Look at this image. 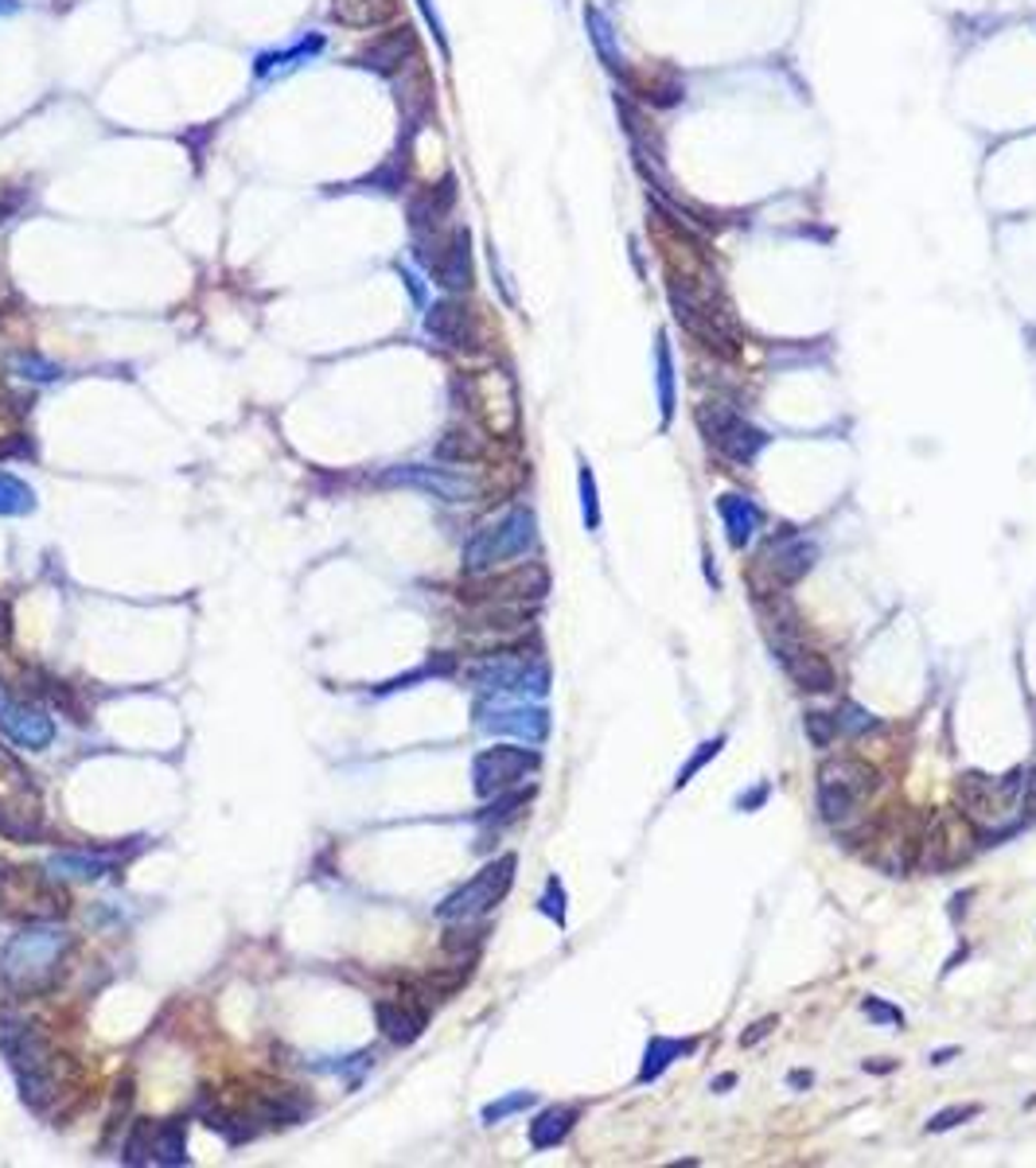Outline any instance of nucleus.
<instances>
[{
  "label": "nucleus",
  "mask_w": 1036,
  "mask_h": 1168,
  "mask_svg": "<svg viewBox=\"0 0 1036 1168\" xmlns=\"http://www.w3.org/2000/svg\"><path fill=\"white\" fill-rule=\"evenodd\" d=\"M538 530H534V511L526 506H514L499 522L476 530V538L464 546V569L468 572H488L495 565L511 561V557H523L534 546Z\"/></svg>",
  "instance_id": "20e7f679"
},
{
  "label": "nucleus",
  "mask_w": 1036,
  "mask_h": 1168,
  "mask_svg": "<svg viewBox=\"0 0 1036 1168\" xmlns=\"http://www.w3.org/2000/svg\"><path fill=\"white\" fill-rule=\"evenodd\" d=\"M417 261L448 293H468L472 288V234L464 227L448 230V234H440V230L417 234Z\"/></svg>",
  "instance_id": "423d86ee"
},
{
  "label": "nucleus",
  "mask_w": 1036,
  "mask_h": 1168,
  "mask_svg": "<svg viewBox=\"0 0 1036 1168\" xmlns=\"http://www.w3.org/2000/svg\"><path fill=\"white\" fill-rule=\"evenodd\" d=\"M43 830V799L28 767L0 749V833L12 841H35Z\"/></svg>",
  "instance_id": "7ed1b4c3"
},
{
  "label": "nucleus",
  "mask_w": 1036,
  "mask_h": 1168,
  "mask_svg": "<svg viewBox=\"0 0 1036 1168\" xmlns=\"http://www.w3.org/2000/svg\"><path fill=\"white\" fill-rule=\"evenodd\" d=\"M865 1013H869V1017H873V1020H888V1025H893V1028H901V1025H904V1013H901V1008L885 1005V1001H876V997H869V1001H865Z\"/></svg>",
  "instance_id": "ea45409f"
},
{
  "label": "nucleus",
  "mask_w": 1036,
  "mask_h": 1168,
  "mask_svg": "<svg viewBox=\"0 0 1036 1168\" xmlns=\"http://www.w3.org/2000/svg\"><path fill=\"white\" fill-rule=\"evenodd\" d=\"M772 1028H775V1017L760 1020V1025H752V1033H744V1036H741V1044H744V1048H749V1044H756L760 1036H767V1033H772Z\"/></svg>",
  "instance_id": "c03bdc74"
},
{
  "label": "nucleus",
  "mask_w": 1036,
  "mask_h": 1168,
  "mask_svg": "<svg viewBox=\"0 0 1036 1168\" xmlns=\"http://www.w3.org/2000/svg\"><path fill=\"white\" fill-rule=\"evenodd\" d=\"M694 421H698V429L709 440V448H717L724 460L733 463H752L767 445V433L724 402H701L694 410Z\"/></svg>",
  "instance_id": "39448f33"
},
{
  "label": "nucleus",
  "mask_w": 1036,
  "mask_h": 1168,
  "mask_svg": "<svg viewBox=\"0 0 1036 1168\" xmlns=\"http://www.w3.org/2000/svg\"><path fill=\"white\" fill-rule=\"evenodd\" d=\"M425 331H429L437 343L452 347V351H472L480 347V324H476V312L468 308L456 296H445L429 308L425 316Z\"/></svg>",
  "instance_id": "4468645a"
},
{
  "label": "nucleus",
  "mask_w": 1036,
  "mask_h": 1168,
  "mask_svg": "<svg viewBox=\"0 0 1036 1168\" xmlns=\"http://www.w3.org/2000/svg\"><path fill=\"white\" fill-rule=\"evenodd\" d=\"M17 9H20L17 0H0V17H4V12H17Z\"/></svg>",
  "instance_id": "3c124183"
},
{
  "label": "nucleus",
  "mask_w": 1036,
  "mask_h": 1168,
  "mask_svg": "<svg viewBox=\"0 0 1036 1168\" xmlns=\"http://www.w3.org/2000/svg\"><path fill=\"white\" fill-rule=\"evenodd\" d=\"M698 1048V1040L694 1036H683V1040H675V1036H655V1040L647 1044V1056H643V1071H640V1083H655L658 1076H663L675 1059L690 1056V1051Z\"/></svg>",
  "instance_id": "bb28decb"
},
{
  "label": "nucleus",
  "mask_w": 1036,
  "mask_h": 1168,
  "mask_svg": "<svg viewBox=\"0 0 1036 1168\" xmlns=\"http://www.w3.org/2000/svg\"><path fill=\"white\" fill-rule=\"evenodd\" d=\"M0 219H4V207H0Z\"/></svg>",
  "instance_id": "864d4df0"
},
{
  "label": "nucleus",
  "mask_w": 1036,
  "mask_h": 1168,
  "mask_svg": "<svg viewBox=\"0 0 1036 1168\" xmlns=\"http://www.w3.org/2000/svg\"><path fill=\"white\" fill-rule=\"evenodd\" d=\"M838 721V732H846V736H861V732H873L876 729V717H869L861 706H853V701H846L842 709L835 713Z\"/></svg>",
  "instance_id": "f704fd0d"
},
{
  "label": "nucleus",
  "mask_w": 1036,
  "mask_h": 1168,
  "mask_svg": "<svg viewBox=\"0 0 1036 1168\" xmlns=\"http://www.w3.org/2000/svg\"><path fill=\"white\" fill-rule=\"evenodd\" d=\"M561 884H557V881H549V888H546V896H542V912H546V916L549 919H554V924H565V908H561Z\"/></svg>",
  "instance_id": "a19ab883"
},
{
  "label": "nucleus",
  "mask_w": 1036,
  "mask_h": 1168,
  "mask_svg": "<svg viewBox=\"0 0 1036 1168\" xmlns=\"http://www.w3.org/2000/svg\"><path fill=\"white\" fill-rule=\"evenodd\" d=\"M9 635H12V612H9V604L0 600V647L9 643Z\"/></svg>",
  "instance_id": "a18cd8bd"
},
{
  "label": "nucleus",
  "mask_w": 1036,
  "mask_h": 1168,
  "mask_svg": "<svg viewBox=\"0 0 1036 1168\" xmlns=\"http://www.w3.org/2000/svg\"><path fill=\"white\" fill-rule=\"evenodd\" d=\"M379 1028L394 1044H413L417 1036H422V1028H425V1013H422V1008L405 1005V1001H382V1005H379Z\"/></svg>",
  "instance_id": "a878e982"
},
{
  "label": "nucleus",
  "mask_w": 1036,
  "mask_h": 1168,
  "mask_svg": "<svg viewBox=\"0 0 1036 1168\" xmlns=\"http://www.w3.org/2000/svg\"><path fill=\"white\" fill-rule=\"evenodd\" d=\"M0 732L28 752H43L55 740V721L43 713L40 706H24V701H9L0 694Z\"/></svg>",
  "instance_id": "2eb2a0df"
},
{
  "label": "nucleus",
  "mask_w": 1036,
  "mask_h": 1168,
  "mask_svg": "<svg viewBox=\"0 0 1036 1168\" xmlns=\"http://www.w3.org/2000/svg\"><path fill=\"white\" fill-rule=\"evenodd\" d=\"M331 17L347 28H382L397 17V0H336Z\"/></svg>",
  "instance_id": "393cba45"
},
{
  "label": "nucleus",
  "mask_w": 1036,
  "mask_h": 1168,
  "mask_svg": "<svg viewBox=\"0 0 1036 1168\" xmlns=\"http://www.w3.org/2000/svg\"><path fill=\"white\" fill-rule=\"evenodd\" d=\"M737 1083V1076H721V1079H713V1091L717 1094H724V1091H729V1087H733Z\"/></svg>",
  "instance_id": "de8ad7c7"
},
{
  "label": "nucleus",
  "mask_w": 1036,
  "mask_h": 1168,
  "mask_svg": "<svg viewBox=\"0 0 1036 1168\" xmlns=\"http://www.w3.org/2000/svg\"><path fill=\"white\" fill-rule=\"evenodd\" d=\"M417 9H422V12H425V20H429V24H433V35H437V43H440V47H448L445 28H440V17H437V9H433V0H417Z\"/></svg>",
  "instance_id": "37998d69"
},
{
  "label": "nucleus",
  "mask_w": 1036,
  "mask_h": 1168,
  "mask_svg": "<svg viewBox=\"0 0 1036 1168\" xmlns=\"http://www.w3.org/2000/svg\"><path fill=\"white\" fill-rule=\"evenodd\" d=\"M514 853H506V858L491 861L488 869H480V873L472 876V881L464 884V888H456L452 896L445 899L437 908L440 919H448V924H468V919H480L488 916L491 908H495L499 899L511 892L514 884Z\"/></svg>",
  "instance_id": "0eeeda50"
},
{
  "label": "nucleus",
  "mask_w": 1036,
  "mask_h": 1168,
  "mask_svg": "<svg viewBox=\"0 0 1036 1168\" xmlns=\"http://www.w3.org/2000/svg\"><path fill=\"white\" fill-rule=\"evenodd\" d=\"M873 787H876V775L865 764H858V760H830L818 772V810H822L826 822L838 826L842 818H850L858 810V803Z\"/></svg>",
  "instance_id": "6e6552de"
},
{
  "label": "nucleus",
  "mask_w": 1036,
  "mask_h": 1168,
  "mask_svg": "<svg viewBox=\"0 0 1036 1168\" xmlns=\"http://www.w3.org/2000/svg\"><path fill=\"white\" fill-rule=\"evenodd\" d=\"M655 362H658V410H663V425H670V417H675V359H670V347L663 339L655 347Z\"/></svg>",
  "instance_id": "c756f323"
},
{
  "label": "nucleus",
  "mask_w": 1036,
  "mask_h": 1168,
  "mask_svg": "<svg viewBox=\"0 0 1036 1168\" xmlns=\"http://www.w3.org/2000/svg\"><path fill=\"white\" fill-rule=\"evenodd\" d=\"M974 1114H982V1106L978 1102H959V1106H947L939 1110V1114H931L927 1118V1134H944V1129H955L962 1126V1122H970Z\"/></svg>",
  "instance_id": "473e14b6"
},
{
  "label": "nucleus",
  "mask_w": 1036,
  "mask_h": 1168,
  "mask_svg": "<svg viewBox=\"0 0 1036 1168\" xmlns=\"http://www.w3.org/2000/svg\"><path fill=\"white\" fill-rule=\"evenodd\" d=\"M55 876L40 873V869H12L0 881V904L9 916H28V919H51L67 912V896L63 888H55Z\"/></svg>",
  "instance_id": "1a4fd4ad"
},
{
  "label": "nucleus",
  "mask_w": 1036,
  "mask_h": 1168,
  "mask_svg": "<svg viewBox=\"0 0 1036 1168\" xmlns=\"http://www.w3.org/2000/svg\"><path fill=\"white\" fill-rule=\"evenodd\" d=\"M35 511V491L24 480L0 471V514H32Z\"/></svg>",
  "instance_id": "7c9ffc66"
},
{
  "label": "nucleus",
  "mask_w": 1036,
  "mask_h": 1168,
  "mask_svg": "<svg viewBox=\"0 0 1036 1168\" xmlns=\"http://www.w3.org/2000/svg\"><path fill=\"white\" fill-rule=\"evenodd\" d=\"M955 1056H959V1048H947V1051H931V1063H936V1068H939V1063H947V1059H955Z\"/></svg>",
  "instance_id": "49530a36"
},
{
  "label": "nucleus",
  "mask_w": 1036,
  "mask_h": 1168,
  "mask_svg": "<svg viewBox=\"0 0 1036 1168\" xmlns=\"http://www.w3.org/2000/svg\"><path fill=\"white\" fill-rule=\"evenodd\" d=\"M386 483H402V488H417L425 495L440 499V503H468L476 499V480L460 476L452 468H425V463H405V468L386 471Z\"/></svg>",
  "instance_id": "ddd939ff"
},
{
  "label": "nucleus",
  "mask_w": 1036,
  "mask_h": 1168,
  "mask_svg": "<svg viewBox=\"0 0 1036 1168\" xmlns=\"http://www.w3.org/2000/svg\"><path fill=\"white\" fill-rule=\"evenodd\" d=\"M67 950H70V935L63 927L47 924V919H40L35 927H24V931L4 942V950H0V978L17 993H40L59 978Z\"/></svg>",
  "instance_id": "f257e3e1"
},
{
  "label": "nucleus",
  "mask_w": 1036,
  "mask_h": 1168,
  "mask_svg": "<svg viewBox=\"0 0 1036 1168\" xmlns=\"http://www.w3.org/2000/svg\"><path fill=\"white\" fill-rule=\"evenodd\" d=\"M764 799H767V783H760V787H749V790L741 795V799H737V810H744V815H749V810L760 807Z\"/></svg>",
  "instance_id": "79ce46f5"
},
{
  "label": "nucleus",
  "mask_w": 1036,
  "mask_h": 1168,
  "mask_svg": "<svg viewBox=\"0 0 1036 1168\" xmlns=\"http://www.w3.org/2000/svg\"><path fill=\"white\" fill-rule=\"evenodd\" d=\"M717 514L724 518V530H729V542H733L737 549L749 546L752 538H756V530L760 522H764V514H760V506L752 503V499L744 495H721L717 499Z\"/></svg>",
  "instance_id": "4be33fe9"
},
{
  "label": "nucleus",
  "mask_w": 1036,
  "mask_h": 1168,
  "mask_svg": "<svg viewBox=\"0 0 1036 1168\" xmlns=\"http://www.w3.org/2000/svg\"><path fill=\"white\" fill-rule=\"evenodd\" d=\"M1025 779L1021 772H1010L1002 779H990V775H962V795H967V807L970 815L978 818H994L1002 810H1010V803L1021 795Z\"/></svg>",
  "instance_id": "a211bd4d"
},
{
  "label": "nucleus",
  "mask_w": 1036,
  "mask_h": 1168,
  "mask_svg": "<svg viewBox=\"0 0 1036 1168\" xmlns=\"http://www.w3.org/2000/svg\"><path fill=\"white\" fill-rule=\"evenodd\" d=\"M320 47H324V40H320V35H313V40H301V43H296L293 51H281V55L273 51V55H262V59H258V75L265 78V75H273V70L296 67V63H304L308 55H316Z\"/></svg>",
  "instance_id": "2f4dec72"
},
{
  "label": "nucleus",
  "mask_w": 1036,
  "mask_h": 1168,
  "mask_svg": "<svg viewBox=\"0 0 1036 1168\" xmlns=\"http://www.w3.org/2000/svg\"><path fill=\"white\" fill-rule=\"evenodd\" d=\"M413 59H417V35H413L410 24L374 35V40L359 51V67L374 70V75H397V70H405Z\"/></svg>",
  "instance_id": "f3484780"
},
{
  "label": "nucleus",
  "mask_w": 1036,
  "mask_h": 1168,
  "mask_svg": "<svg viewBox=\"0 0 1036 1168\" xmlns=\"http://www.w3.org/2000/svg\"><path fill=\"white\" fill-rule=\"evenodd\" d=\"M581 506H585V526L600 530V503H597V483H592V468L581 460Z\"/></svg>",
  "instance_id": "e433bc0d"
},
{
  "label": "nucleus",
  "mask_w": 1036,
  "mask_h": 1168,
  "mask_svg": "<svg viewBox=\"0 0 1036 1168\" xmlns=\"http://www.w3.org/2000/svg\"><path fill=\"white\" fill-rule=\"evenodd\" d=\"M815 557H818L815 542H803V538H795V534H787V538H779V542H772V546H767L764 565L775 572V580H779V585H795V580H799L803 572L815 565Z\"/></svg>",
  "instance_id": "aec40b11"
},
{
  "label": "nucleus",
  "mask_w": 1036,
  "mask_h": 1168,
  "mask_svg": "<svg viewBox=\"0 0 1036 1168\" xmlns=\"http://www.w3.org/2000/svg\"><path fill=\"white\" fill-rule=\"evenodd\" d=\"M47 873L55 881H101L113 873V858L106 853H55L47 861Z\"/></svg>",
  "instance_id": "b1692460"
},
{
  "label": "nucleus",
  "mask_w": 1036,
  "mask_h": 1168,
  "mask_svg": "<svg viewBox=\"0 0 1036 1168\" xmlns=\"http://www.w3.org/2000/svg\"><path fill=\"white\" fill-rule=\"evenodd\" d=\"M865 1071H896V1063H865Z\"/></svg>",
  "instance_id": "8fccbe9b"
},
{
  "label": "nucleus",
  "mask_w": 1036,
  "mask_h": 1168,
  "mask_svg": "<svg viewBox=\"0 0 1036 1168\" xmlns=\"http://www.w3.org/2000/svg\"><path fill=\"white\" fill-rule=\"evenodd\" d=\"M585 28H589V40H592V47H597L600 63H604L615 78H628L624 51H620V40H615V28H612V20L597 9V4H589V9H585Z\"/></svg>",
  "instance_id": "5701e85b"
},
{
  "label": "nucleus",
  "mask_w": 1036,
  "mask_h": 1168,
  "mask_svg": "<svg viewBox=\"0 0 1036 1168\" xmlns=\"http://www.w3.org/2000/svg\"><path fill=\"white\" fill-rule=\"evenodd\" d=\"M779 663H784V670L792 674L795 686L807 689V694H830V689L838 686L830 658L818 655V651L807 647V643H799L795 635H787V643H779Z\"/></svg>",
  "instance_id": "dca6fc26"
},
{
  "label": "nucleus",
  "mask_w": 1036,
  "mask_h": 1168,
  "mask_svg": "<svg viewBox=\"0 0 1036 1168\" xmlns=\"http://www.w3.org/2000/svg\"><path fill=\"white\" fill-rule=\"evenodd\" d=\"M807 736H810V744H818V749H830L838 736L835 713H807Z\"/></svg>",
  "instance_id": "4c0bfd02"
},
{
  "label": "nucleus",
  "mask_w": 1036,
  "mask_h": 1168,
  "mask_svg": "<svg viewBox=\"0 0 1036 1168\" xmlns=\"http://www.w3.org/2000/svg\"><path fill=\"white\" fill-rule=\"evenodd\" d=\"M721 749H724V736H713V740H706V744H701V749H698V752H694V756H690V760H686V764H683V772H678L675 787H678V790H683V787H686V783H690V779H694V775H698V772H701V767H706V764H709V760H713V756H717V752H721Z\"/></svg>",
  "instance_id": "c9c22d12"
},
{
  "label": "nucleus",
  "mask_w": 1036,
  "mask_h": 1168,
  "mask_svg": "<svg viewBox=\"0 0 1036 1168\" xmlns=\"http://www.w3.org/2000/svg\"><path fill=\"white\" fill-rule=\"evenodd\" d=\"M574 1122H577V1110H574V1106H549V1110H542L538 1118L531 1122V1145H534V1149H554V1145H561L565 1137H569Z\"/></svg>",
  "instance_id": "cd10ccee"
},
{
  "label": "nucleus",
  "mask_w": 1036,
  "mask_h": 1168,
  "mask_svg": "<svg viewBox=\"0 0 1036 1168\" xmlns=\"http://www.w3.org/2000/svg\"><path fill=\"white\" fill-rule=\"evenodd\" d=\"M526 1106H534V1094L531 1091H514V1094H506V1099L483 1106V1122H488V1126H495V1122L511 1118V1114H519V1110H526Z\"/></svg>",
  "instance_id": "72a5a7b5"
},
{
  "label": "nucleus",
  "mask_w": 1036,
  "mask_h": 1168,
  "mask_svg": "<svg viewBox=\"0 0 1036 1168\" xmlns=\"http://www.w3.org/2000/svg\"><path fill=\"white\" fill-rule=\"evenodd\" d=\"M476 724L483 732H495V736H519V740H546L549 732V713L538 706H523V701H480L476 706Z\"/></svg>",
  "instance_id": "f8f14e48"
},
{
  "label": "nucleus",
  "mask_w": 1036,
  "mask_h": 1168,
  "mask_svg": "<svg viewBox=\"0 0 1036 1168\" xmlns=\"http://www.w3.org/2000/svg\"><path fill=\"white\" fill-rule=\"evenodd\" d=\"M538 752L531 749H506V744H499V749H488L476 756L472 764V787L480 799H499V795H506V790L514 787L519 779H526L531 772H538Z\"/></svg>",
  "instance_id": "9b49d317"
},
{
  "label": "nucleus",
  "mask_w": 1036,
  "mask_h": 1168,
  "mask_svg": "<svg viewBox=\"0 0 1036 1168\" xmlns=\"http://www.w3.org/2000/svg\"><path fill=\"white\" fill-rule=\"evenodd\" d=\"M628 83H632V90L640 94L643 101H651L655 110H675L678 101L686 98V83L683 75H678L675 67H666V63H658V67L643 70V75H628Z\"/></svg>",
  "instance_id": "412c9836"
},
{
  "label": "nucleus",
  "mask_w": 1036,
  "mask_h": 1168,
  "mask_svg": "<svg viewBox=\"0 0 1036 1168\" xmlns=\"http://www.w3.org/2000/svg\"><path fill=\"white\" fill-rule=\"evenodd\" d=\"M452 207H456V179L445 176L440 184L425 187V192H417L410 199V227L417 234H433L452 215Z\"/></svg>",
  "instance_id": "6ab92c4d"
},
{
  "label": "nucleus",
  "mask_w": 1036,
  "mask_h": 1168,
  "mask_svg": "<svg viewBox=\"0 0 1036 1168\" xmlns=\"http://www.w3.org/2000/svg\"><path fill=\"white\" fill-rule=\"evenodd\" d=\"M17 370L24 374V379H35V382L59 379V367H55V362H43L40 354H20V359H17Z\"/></svg>",
  "instance_id": "58836bf2"
},
{
  "label": "nucleus",
  "mask_w": 1036,
  "mask_h": 1168,
  "mask_svg": "<svg viewBox=\"0 0 1036 1168\" xmlns=\"http://www.w3.org/2000/svg\"><path fill=\"white\" fill-rule=\"evenodd\" d=\"M792 1083H795V1087H807L810 1076H807V1071H799V1076H792Z\"/></svg>",
  "instance_id": "603ef678"
},
{
  "label": "nucleus",
  "mask_w": 1036,
  "mask_h": 1168,
  "mask_svg": "<svg viewBox=\"0 0 1036 1168\" xmlns=\"http://www.w3.org/2000/svg\"><path fill=\"white\" fill-rule=\"evenodd\" d=\"M152 1160L161 1165H184L187 1160V1122L172 1118L164 1126H156L152 1134Z\"/></svg>",
  "instance_id": "c85d7f7f"
},
{
  "label": "nucleus",
  "mask_w": 1036,
  "mask_h": 1168,
  "mask_svg": "<svg viewBox=\"0 0 1036 1168\" xmlns=\"http://www.w3.org/2000/svg\"><path fill=\"white\" fill-rule=\"evenodd\" d=\"M1028 783V810H1036V772H1033V779H1025Z\"/></svg>",
  "instance_id": "09e8293b"
},
{
  "label": "nucleus",
  "mask_w": 1036,
  "mask_h": 1168,
  "mask_svg": "<svg viewBox=\"0 0 1036 1168\" xmlns=\"http://www.w3.org/2000/svg\"><path fill=\"white\" fill-rule=\"evenodd\" d=\"M472 681L491 694V698H542L549 689V674L546 666L531 663V658H491V663L476 666Z\"/></svg>",
  "instance_id": "9d476101"
},
{
  "label": "nucleus",
  "mask_w": 1036,
  "mask_h": 1168,
  "mask_svg": "<svg viewBox=\"0 0 1036 1168\" xmlns=\"http://www.w3.org/2000/svg\"><path fill=\"white\" fill-rule=\"evenodd\" d=\"M0 1056L9 1059L12 1076L20 1083L28 1106H47V1099H55L59 1091V1076H55V1056H51L47 1040L35 1033L28 1020L4 1013L0 1017Z\"/></svg>",
  "instance_id": "f03ea898"
}]
</instances>
